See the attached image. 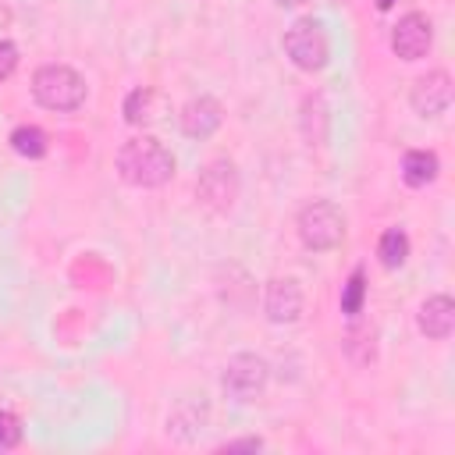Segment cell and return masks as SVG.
<instances>
[{
    "instance_id": "cell-1",
    "label": "cell",
    "mask_w": 455,
    "mask_h": 455,
    "mask_svg": "<svg viewBox=\"0 0 455 455\" xmlns=\"http://www.w3.org/2000/svg\"><path fill=\"white\" fill-rule=\"evenodd\" d=\"M117 174L132 188H160L174 178V156L160 139L135 135L117 149Z\"/></svg>"
},
{
    "instance_id": "cell-2",
    "label": "cell",
    "mask_w": 455,
    "mask_h": 455,
    "mask_svg": "<svg viewBox=\"0 0 455 455\" xmlns=\"http://www.w3.org/2000/svg\"><path fill=\"white\" fill-rule=\"evenodd\" d=\"M32 100L46 110L71 114L85 103V78L68 64H43L32 75Z\"/></svg>"
},
{
    "instance_id": "cell-3",
    "label": "cell",
    "mask_w": 455,
    "mask_h": 455,
    "mask_svg": "<svg viewBox=\"0 0 455 455\" xmlns=\"http://www.w3.org/2000/svg\"><path fill=\"white\" fill-rule=\"evenodd\" d=\"M295 231H299V242L309 252H331L345 238V213L331 199H313L299 210Z\"/></svg>"
},
{
    "instance_id": "cell-4",
    "label": "cell",
    "mask_w": 455,
    "mask_h": 455,
    "mask_svg": "<svg viewBox=\"0 0 455 455\" xmlns=\"http://www.w3.org/2000/svg\"><path fill=\"white\" fill-rule=\"evenodd\" d=\"M284 53L299 71H323L331 60V36L323 21L316 18H299L284 32Z\"/></svg>"
},
{
    "instance_id": "cell-5",
    "label": "cell",
    "mask_w": 455,
    "mask_h": 455,
    "mask_svg": "<svg viewBox=\"0 0 455 455\" xmlns=\"http://www.w3.org/2000/svg\"><path fill=\"white\" fill-rule=\"evenodd\" d=\"M267 380H270V366L256 352L231 355L228 366H224V373H220V387L235 402H256L267 391Z\"/></svg>"
},
{
    "instance_id": "cell-6",
    "label": "cell",
    "mask_w": 455,
    "mask_h": 455,
    "mask_svg": "<svg viewBox=\"0 0 455 455\" xmlns=\"http://www.w3.org/2000/svg\"><path fill=\"white\" fill-rule=\"evenodd\" d=\"M196 196H199V203H203L206 210H213V213L231 210L235 199H238V171H235V164H231L228 156L210 160V164L199 171Z\"/></svg>"
},
{
    "instance_id": "cell-7",
    "label": "cell",
    "mask_w": 455,
    "mask_h": 455,
    "mask_svg": "<svg viewBox=\"0 0 455 455\" xmlns=\"http://www.w3.org/2000/svg\"><path fill=\"white\" fill-rule=\"evenodd\" d=\"M430 46H434V25H430L427 14L409 11V14H402L395 21V28H391V50H395V57L419 60V57L430 53Z\"/></svg>"
},
{
    "instance_id": "cell-8",
    "label": "cell",
    "mask_w": 455,
    "mask_h": 455,
    "mask_svg": "<svg viewBox=\"0 0 455 455\" xmlns=\"http://www.w3.org/2000/svg\"><path fill=\"white\" fill-rule=\"evenodd\" d=\"M409 103H412V110H416L419 117H437V114H444V110L451 107V75H448L444 68L419 75V78L412 82V89H409Z\"/></svg>"
},
{
    "instance_id": "cell-9",
    "label": "cell",
    "mask_w": 455,
    "mask_h": 455,
    "mask_svg": "<svg viewBox=\"0 0 455 455\" xmlns=\"http://www.w3.org/2000/svg\"><path fill=\"white\" fill-rule=\"evenodd\" d=\"M302 306H306V295H302V288H299L295 277H274L267 284L263 309H267V320L270 323H295L302 316Z\"/></svg>"
},
{
    "instance_id": "cell-10",
    "label": "cell",
    "mask_w": 455,
    "mask_h": 455,
    "mask_svg": "<svg viewBox=\"0 0 455 455\" xmlns=\"http://www.w3.org/2000/svg\"><path fill=\"white\" fill-rule=\"evenodd\" d=\"M220 121H224V107H220V100H213V96H196V100H188L185 107H181V114H178V128H181V135L185 139H210L217 128H220Z\"/></svg>"
},
{
    "instance_id": "cell-11",
    "label": "cell",
    "mask_w": 455,
    "mask_h": 455,
    "mask_svg": "<svg viewBox=\"0 0 455 455\" xmlns=\"http://www.w3.org/2000/svg\"><path fill=\"white\" fill-rule=\"evenodd\" d=\"M121 114H124L128 124H135V128H149V124H156V121H164V117L171 114V100H167L160 89L139 85V89H132V92L124 96Z\"/></svg>"
},
{
    "instance_id": "cell-12",
    "label": "cell",
    "mask_w": 455,
    "mask_h": 455,
    "mask_svg": "<svg viewBox=\"0 0 455 455\" xmlns=\"http://www.w3.org/2000/svg\"><path fill=\"white\" fill-rule=\"evenodd\" d=\"M419 331L434 341H444L451 331H455V302L448 295H430L423 306H419V316H416Z\"/></svg>"
},
{
    "instance_id": "cell-13",
    "label": "cell",
    "mask_w": 455,
    "mask_h": 455,
    "mask_svg": "<svg viewBox=\"0 0 455 455\" xmlns=\"http://www.w3.org/2000/svg\"><path fill=\"white\" fill-rule=\"evenodd\" d=\"M441 174V160L434 149H409L402 156V181L409 188H427L430 181H437Z\"/></svg>"
},
{
    "instance_id": "cell-14",
    "label": "cell",
    "mask_w": 455,
    "mask_h": 455,
    "mask_svg": "<svg viewBox=\"0 0 455 455\" xmlns=\"http://www.w3.org/2000/svg\"><path fill=\"white\" fill-rule=\"evenodd\" d=\"M11 149L18 156H25V160H43L50 153V139H46V132L39 124H18L11 132Z\"/></svg>"
},
{
    "instance_id": "cell-15",
    "label": "cell",
    "mask_w": 455,
    "mask_h": 455,
    "mask_svg": "<svg viewBox=\"0 0 455 455\" xmlns=\"http://www.w3.org/2000/svg\"><path fill=\"white\" fill-rule=\"evenodd\" d=\"M377 259H380V267L398 270L409 259V235L402 228H387L380 235V242H377Z\"/></svg>"
},
{
    "instance_id": "cell-16",
    "label": "cell",
    "mask_w": 455,
    "mask_h": 455,
    "mask_svg": "<svg viewBox=\"0 0 455 455\" xmlns=\"http://www.w3.org/2000/svg\"><path fill=\"white\" fill-rule=\"evenodd\" d=\"M363 302H366V274L363 270H352L348 281L341 284V313L345 316H359L363 313Z\"/></svg>"
},
{
    "instance_id": "cell-17",
    "label": "cell",
    "mask_w": 455,
    "mask_h": 455,
    "mask_svg": "<svg viewBox=\"0 0 455 455\" xmlns=\"http://www.w3.org/2000/svg\"><path fill=\"white\" fill-rule=\"evenodd\" d=\"M14 444H21V419L0 409V451H11Z\"/></svg>"
},
{
    "instance_id": "cell-18",
    "label": "cell",
    "mask_w": 455,
    "mask_h": 455,
    "mask_svg": "<svg viewBox=\"0 0 455 455\" xmlns=\"http://www.w3.org/2000/svg\"><path fill=\"white\" fill-rule=\"evenodd\" d=\"M18 71V46L11 39H0V82H7Z\"/></svg>"
},
{
    "instance_id": "cell-19",
    "label": "cell",
    "mask_w": 455,
    "mask_h": 455,
    "mask_svg": "<svg viewBox=\"0 0 455 455\" xmlns=\"http://www.w3.org/2000/svg\"><path fill=\"white\" fill-rule=\"evenodd\" d=\"M259 448H263L259 437H242V441H228V444H220V451H259Z\"/></svg>"
},
{
    "instance_id": "cell-20",
    "label": "cell",
    "mask_w": 455,
    "mask_h": 455,
    "mask_svg": "<svg viewBox=\"0 0 455 455\" xmlns=\"http://www.w3.org/2000/svg\"><path fill=\"white\" fill-rule=\"evenodd\" d=\"M377 4V11H391L395 7V0H373Z\"/></svg>"
},
{
    "instance_id": "cell-21",
    "label": "cell",
    "mask_w": 455,
    "mask_h": 455,
    "mask_svg": "<svg viewBox=\"0 0 455 455\" xmlns=\"http://www.w3.org/2000/svg\"><path fill=\"white\" fill-rule=\"evenodd\" d=\"M277 7H299V4H306V0H274Z\"/></svg>"
}]
</instances>
